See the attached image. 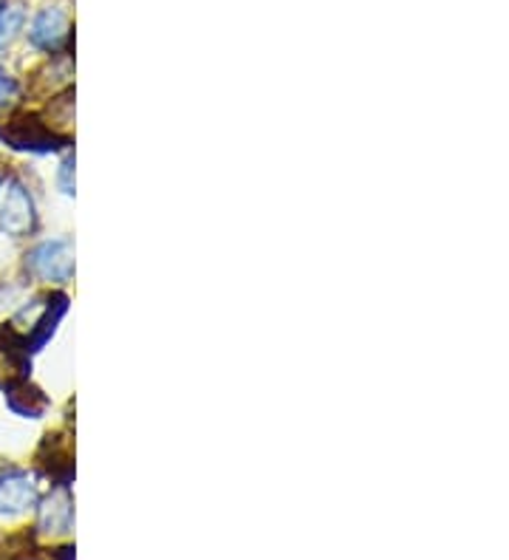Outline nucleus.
Wrapping results in <instances>:
<instances>
[{"label":"nucleus","mask_w":509,"mask_h":560,"mask_svg":"<svg viewBox=\"0 0 509 560\" xmlns=\"http://www.w3.org/2000/svg\"><path fill=\"white\" fill-rule=\"evenodd\" d=\"M26 272L37 280L66 283L74 275V244L68 238L43 241L26 255Z\"/></svg>","instance_id":"1"},{"label":"nucleus","mask_w":509,"mask_h":560,"mask_svg":"<svg viewBox=\"0 0 509 560\" xmlns=\"http://www.w3.org/2000/svg\"><path fill=\"white\" fill-rule=\"evenodd\" d=\"M34 226H37V212H34L32 192L21 182H12L0 207V230L12 238H26L34 233Z\"/></svg>","instance_id":"2"},{"label":"nucleus","mask_w":509,"mask_h":560,"mask_svg":"<svg viewBox=\"0 0 509 560\" xmlns=\"http://www.w3.org/2000/svg\"><path fill=\"white\" fill-rule=\"evenodd\" d=\"M3 139H7V144L18 148V151L34 153L57 151L62 144V139H57L55 133L43 125V119L37 117H18L14 122H9L7 128H3Z\"/></svg>","instance_id":"3"},{"label":"nucleus","mask_w":509,"mask_h":560,"mask_svg":"<svg viewBox=\"0 0 509 560\" xmlns=\"http://www.w3.org/2000/svg\"><path fill=\"white\" fill-rule=\"evenodd\" d=\"M68 37H71V26H68L66 12L57 7L43 9L34 18L32 28H28V40H32L34 48H41V51H60L68 43Z\"/></svg>","instance_id":"4"},{"label":"nucleus","mask_w":509,"mask_h":560,"mask_svg":"<svg viewBox=\"0 0 509 560\" xmlns=\"http://www.w3.org/2000/svg\"><path fill=\"white\" fill-rule=\"evenodd\" d=\"M71 518H74V501H71L68 487L60 485L41 504V513H37V529H41L43 535H62L71 529Z\"/></svg>","instance_id":"5"},{"label":"nucleus","mask_w":509,"mask_h":560,"mask_svg":"<svg viewBox=\"0 0 509 560\" xmlns=\"http://www.w3.org/2000/svg\"><path fill=\"white\" fill-rule=\"evenodd\" d=\"M37 504V485L26 472H9L0 479V513H23Z\"/></svg>","instance_id":"6"},{"label":"nucleus","mask_w":509,"mask_h":560,"mask_svg":"<svg viewBox=\"0 0 509 560\" xmlns=\"http://www.w3.org/2000/svg\"><path fill=\"white\" fill-rule=\"evenodd\" d=\"M28 369H32V362H28V351L21 342H0V388H12V385L23 383L28 376Z\"/></svg>","instance_id":"7"},{"label":"nucleus","mask_w":509,"mask_h":560,"mask_svg":"<svg viewBox=\"0 0 509 560\" xmlns=\"http://www.w3.org/2000/svg\"><path fill=\"white\" fill-rule=\"evenodd\" d=\"M7 405L23 419H41L48 408V397L37 385H28L26 380L12 388H7Z\"/></svg>","instance_id":"8"},{"label":"nucleus","mask_w":509,"mask_h":560,"mask_svg":"<svg viewBox=\"0 0 509 560\" xmlns=\"http://www.w3.org/2000/svg\"><path fill=\"white\" fill-rule=\"evenodd\" d=\"M43 125H46V128L51 130L57 139H62V142H66L68 130L74 128V100H71V91L62 96H57L55 103L48 105V114H46V119H43Z\"/></svg>","instance_id":"9"},{"label":"nucleus","mask_w":509,"mask_h":560,"mask_svg":"<svg viewBox=\"0 0 509 560\" xmlns=\"http://www.w3.org/2000/svg\"><path fill=\"white\" fill-rule=\"evenodd\" d=\"M23 21H26V12H23L21 3H3L0 7V46L21 32Z\"/></svg>","instance_id":"10"},{"label":"nucleus","mask_w":509,"mask_h":560,"mask_svg":"<svg viewBox=\"0 0 509 560\" xmlns=\"http://www.w3.org/2000/svg\"><path fill=\"white\" fill-rule=\"evenodd\" d=\"M18 94H21V85H18V80H14L7 69H0V105L12 103Z\"/></svg>","instance_id":"11"},{"label":"nucleus","mask_w":509,"mask_h":560,"mask_svg":"<svg viewBox=\"0 0 509 560\" xmlns=\"http://www.w3.org/2000/svg\"><path fill=\"white\" fill-rule=\"evenodd\" d=\"M60 187L66 196H74V156H68L60 164Z\"/></svg>","instance_id":"12"},{"label":"nucleus","mask_w":509,"mask_h":560,"mask_svg":"<svg viewBox=\"0 0 509 560\" xmlns=\"http://www.w3.org/2000/svg\"><path fill=\"white\" fill-rule=\"evenodd\" d=\"M0 187H3V178H0Z\"/></svg>","instance_id":"13"}]
</instances>
